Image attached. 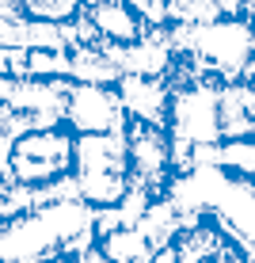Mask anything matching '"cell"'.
<instances>
[{
  "label": "cell",
  "instance_id": "3957f363",
  "mask_svg": "<svg viewBox=\"0 0 255 263\" xmlns=\"http://www.w3.org/2000/svg\"><path fill=\"white\" fill-rule=\"evenodd\" d=\"M126 122H130V115L118 99V88L72 80L65 107V126L72 134H126Z\"/></svg>",
  "mask_w": 255,
  "mask_h": 263
},
{
  "label": "cell",
  "instance_id": "7a4b0ae2",
  "mask_svg": "<svg viewBox=\"0 0 255 263\" xmlns=\"http://www.w3.org/2000/svg\"><path fill=\"white\" fill-rule=\"evenodd\" d=\"M72 141H76V134L69 126L23 130L12 141V153H8L12 179L19 187H31V191L69 187L72 183Z\"/></svg>",
  "mask_w": 255,
  "mask_h": 263
},
{
  "label": "cell",
  "instance_id": "5b68a950",
  "mask_svg": "<svg viewBox=\"0 0 255 263\" xmlns=\"http://www.w3.org/2000/svg\"><path fill=\"white\" fill-rule=\"evenodd\" d=\"M206 263H248V256H244V252L232 244V248H225L221 256H213V259H206Z\"/></svg>",
  "mask_w": 255,
  "mask_h": 263
},
{
  "label": "cell",
  "instance_id": "6da1fadb",
  "mask_svg": "<svg viewBox=\"0 0 255 263\" xmlns=\"http://www.w3.org/2000/svg\"><path fill=\"white\" fill-rule=\"evenodd\" d=\"M76 202L88 210H111L130 195V157L122 134H76L72 141Z\"/></svg>",
  "mask_w": 255,
  "mask_h": 263
},
{
  "label": "cell",
  "instance_id": "8992f818",
  "mask_svg": "<svg viewBox=\"0 0 255 263\" xmlns=\"http://www.w3.org/2000/svg\"><path fill=\"white\" fill-rule=\"evenodd\" d=\"M248 263H255V259H248Z\"/></svg>",
  "mask_w": 255,
  "mask_h": 263
},
{
  "label": "cell",
  "instance_id": "277c9868",
  "mask_svg": "<svg viewBox=\"0 0 255 263\" xmlns=\"http://www.w3.org/2000/svg\"><path fill=\"white\" fill-rule=\"evenodd\" d=\"M88 20L95 23L99 39L111 42V46H138V42H145V23L126 0H99V4H92Z\"/></svg>",
  "mask_w": 255,
  "mask_h": 263
}]
</instances>
